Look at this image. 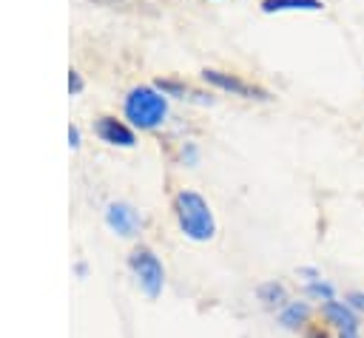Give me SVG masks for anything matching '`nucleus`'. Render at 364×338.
<instances>
[{
	"label": "nucleus",
	"mask_w": 364,
	"mask_h": 338,
	"mask_svg": "<svg viewBox=\"0 0 364 338\" xmlns=\"http://www.w3.org/2000/svg\"><path fill=\"white\" fill-rule=\"evenodd\" d=\"M97 6H108V9H122V11H151L148 3L142 0H91Z\"/></svg>",
	"instance_id": "10"
},
{
	"label": "nucleus",
	"mask_w": 364,
	"mask_h": 338,
	"mask_svg": "<svg viewBox=\"0 0 364 338\" xmlns=\"http://www.w3.org/2000/svg\"><path fill=\"white\" fill-rule=\"evenodd\" d=\"M307 338H330V335H327L321 327H310V329H307Z\"/></svg>",
	"instance_id": "15"
},
{
	"label": "nucleus",
	"mask_w": 364,
	"mask_h": 338,
	"mask_svg": "<svg viewBox=\"0 0 364 338\" xmlns=\"http://www.w3.org/2000/svg\"><path fill=\"white\" fill-rule=\"evenodd\" d=\"M321 0H262V11H318Z\"/></svg>",
	"instance_id": "8"
},
{
	"label": "nucleus",
	"mask_w": 364,
	"mask_h": 338,
	"mask_svg": "<svg viewBox=\"0 0 364 338\" xmlns=\"http://www.w3.org/2000/svg\"><path fill=\"white\" fill-rule=\"evenodd\" d=\"M307 315H310L307 304H299V301H293V304H287V310L282 312V327H287V329H296L299 324H304V321H307Z\"/></svg>",
	"instance_id": "9"
},
{
	"label": "nucleus",
	"mask_w": 364,
	"mask_h": 338,
	"mask_svg": "<svg viewBox=\"0 0 364 338\" xmlns=\"http://www.w3.org/2000/svg\"><path fill=\"white\" fill-rule=\"evenodd\" d=\"M347 304H350L353 310L364 312V293H358V290H355V293H350V295H347Z\"/></svg>",
	"instance_id": "13"
},
{
	"label": "nucleus",
	"mask_w": 364,
	"mask_h": 338,
	"mask_svg": "<svg viewBox=\"0 0 364 338\" xmlns=\"http://www.w3.org/2000/svg\"><path fill=\"white\" fill-rule=\"evenodd\" d=\"M173 210H176V222L182 227V233L193 241H208L216 233L213 224V213L208 207V202L196 193V190H182L173 199Z\"/></svg>",
	"instance_id": "1"
},
{
	"label": "nucleus",
	"mask_w": 364,
	"mask_h": 338,
	"mask_svg": "<svg viewBox=\"0 0 364 338\" xmlns=\"http://www.w3.org/2000/svg\"><path fill=\"white\" fill-rule=\"evenodd\" d=\"M307 293H310V295H316V298H324V301H333V287H330L327 281H313V284L307 287Z\"/></svg>",
	"instance_id": "12"
},
{
	"label": "nucleus",
	"mask_w": 364,
	"mask_h": 338,
	"mask_svg": "<svg viewBox=\"0 0 364 338\" xmlns=\"http://www.w3.org/2000/svg\"><path fill=\"white\" fill-rule=\"evenodd\" d=\"M125 116L136 125V128H156L165 122L168 116V102L162 94H156L154 88L148 85H139L134 88L128 97H125Z\"/></svg>",
	"instance_id": "2"
},
{
	"label": "nucleus",
	"mask_w": 364,
	"mask_h": 338,
	"mask_svg": "<svg viewBox=\"0 0 364 338\" xmlns=\"http://www.w3.org/2000/svg\"><path fill=\"white\" fill-rule=\"evenodd\" d=\"M321 312L338 329V338H361L358 335V318H355L350 304H344V301H324Z\"/></svg>",
	"instance_id": "5"
},
{
	"label": "nucleus",
	"mask_w": 364,
	"mask_h": 338,
	"mask_svg": "<svg viewBox=\"0 0 364 338\" xmlns=\"http://www.w3.org/2000/svg\"><path fill=\"white\" fill-rule=\"evenodd\" d=\"M68 91H71V94H80V91H82V80H80L77 71H71V77H68Z\"/></svg>",
	"instance_id": "14"
},
{
	"label": "nucleus",
	"mask_w": 364,
	"mask_h": 338,
	"mask_svg": "<svg viewBox=\"0 0 364 338\" xmlns=\"http://www.w3.org/2000/svg\"><path fill=\"white\" fill-rule=\"evenodd\" d=\"M97 136L108 145H119V148H131L134 145V131L128 125H122L119 119L114 116H102L97 122Z\"/></svg>",
	"instance_id": "6"
},
{
	"label": "nucleus",
	"mask_w": 364,
	"mask_h": 338,
	"mask_svg": "<svg viewBox=\"0 0 364 338\" xmlns=\"http://www.w3.org/2000/svg\"><path fill=\"white\" fill-rule=\"evenodd\" d=\"M131 270H134V276H136V281H139V287H142V293L148 298H156L162 293L165 270H162L159 258L148 247H136L131 253Z\"/></svg>",
	"instance_id": "3"
},
{
	"label": "nucleus",
	"mask_w": 364,
	"mask_h": 338,
	"mask_svg": "<svg viewBox=\"0 0 364 338\" xmlns=\"http://www.w3.org/2000/svg\"><path fill=\"white\" fill-rule=\"evenodd\" d=\"M202 77H205L210 85H216V88H222V91H230V94H236V97L270 99L264 88H256V85H250V82H245V80H239V77H233V74H225V71H216V68H205Z\"/></svg>",
	"instance_id": "4"
},
{
	"label": "nucleus",
	"mask_w": 364,
	"mask_h": 338,
	"mask_svg": "<svg viewBox=\"0 0 364 338\" xmlns=\"http://www.w3.org/2000/svg\"><path fill=\"white\" fill-rule=\"evenodd\" d=\"M105 219H108V227L117 230L119 236H134L136 227H139V216H136V210H134L131 205H122V202L111 205L108 213H105Z\"/></svg>",
	"instance_id": "7"
},
{
	"label": "nucleus",
	"mask_w": 364,
	"mask_h": 338,
	"mask_svg": "<svg viewBox=\"0 0 364 338\" xmlns=\"http://www.w3.org/2000/svg\"><path fill=\"white\" fill-rule=\"evenodd\" d=\"M68 139H71V145H77V142H80V131L71 128V131H68Z\"/></svg>",
	"instance_id": "16"
},
{
	"label": "nucleus",
	"mask_w": 364,
	"mask_h": 338,
	"mask_svg": "<svg viewBox=\"0 0 364 338\" xmlns=\"http://www.w3.org/2000/svg\"><path fill=\"white\" fill-rule=\"evenodd\" d=\"M259 298L264 301V304H284V287L282 284H264L262 290H259Z\"/></svg>",
	"instance_id": "11"
}]
</instances>
